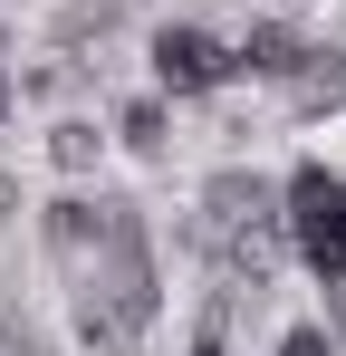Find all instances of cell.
I'll use <instances>...</instances> for the list:
<instances>
[{
    "instance_id": "1",
    "label": "cell",
    "mask_w": 346,
    "mask_h": 356,
    "mask_svg": "<svg viewBox=\"0 0 346 356\" xmlns=\"http://www.w3.org/2000/svg\"><path fill=\"white\" fill-rule=\"evenodd\" d=\"M154 318H164V250H154V222H145V202L106 193V241H97V260L67 270V327H77L87 356H145Z\"/></svg>"
},
{
    "instance_id": "2",
    "label": "cell",
    "mask_w": 346,
    "mask_h": 356,
    "mask_svg": "<svg viewBox=\"0 0 346 356\" xmlns=\"http://www.w3.org/2000/svg\"><path fill=\"white\" fill-rule=\"evenodd\" d=\"M279 222H288V260L337 298L346 289V174H327L318 154H298L279 174Z\"/></svg>"
},
{
    "instance_id": "3",
    "label": "cell",
    "mask_w": 346,
    "mask_h": 356,
    "mask_svg": "<svg viewBox=\"0 0 346 356\" xmlns=\"http://www.w3.org/2000/svg\"><path fill=\"white\" fill-rule=\"evenodd\" d=\"M145 77L164 87L173 106H202V97H222L240 67H231V39L212 19H154L145 29Z\"/></svg>"
},
{
    "instance_id": "4",
    "label": "cell",
    "mask_w": 346,
    "mask_h": 356,
    "mask_svg": "<svg viewBox=\"0 0 346 356\" xmlns=\"http://www.w3.org/2000/svg\"><path fill=\"white\" fill-rule=\"evenodd\" d=\"M308 58H318V39L298 29V10H260V19L231 39V67H240L250 87H288V77H298Z\"/></svg>"
},
{
    "instance_id": "5",
    "label": "cell",
    "mask_w": 346,
    "mask_h": 356,
    "mask_svg": "<svg viewBox=\"0 0 346 356\" xmlns=\"http://www.w3.org/2000/svg\"><path fill=\"white\" fill-rule=\"evenodd\" d=\"M97 241H106V193H87V183H67L39 202V250H49V270L67 280L77 260H97Z\"/></svg>"
},
{
    "instance_id": "6",
    "label": "cell",
    "mask_w": 346,
    "mask_h": 356,
    "mask_svg": "<svg viewBox=\"0 0 346 356\" xmlns=\"http://www.w3.org/2000/svg\"><path fill=\"white\" fill-rule=\"evenodd\" d=\"M106 135L125 145V154H145V164H164V154H173V97H164V87H145V97H125V106L106 116Z\"/></svg>"
},
{
    "instance_id": "7",
    "label": "cell",
    "mask_w": 346,
    "mask_h": 356,
    "mask_svg": "<svg viewBox=\"0 0 346 356\" xmlns=\"http://www.w3.org/2000/svg\"><path fill=\"white\" fill-rule=\"evenodd\" d=\"M106 145H115V135H106L97 116H58V125H49V164H58L67 183H97V164H106Z\"/></svg>"
},
{
    "instance_id": "8",
    "label": "cell",
    "mask_w": 346,
    "mask_h": 356,
    "mask_svg": "<svg viewBox=\"0 0 346 356\" xmlns=\"http://www.w3.org/2000/svg\"><path fill=\"white\" fill-rule=\"evenodd\" d=\"M231 318H240V289H231V280H212V289H202V308H192V347H183V356H231Z\"/></svg>"
},
{
    "instance_id": "9",
    "label": "cell",
    "mask_w": 346,
    "mask_h": 356,
    "mask_svg": "<svg viewBox=\"0 0 346 356\" xmlns=\"http://www.w3.org/2000/svg\"><path fill=\"white\" fill-rule=\"evenodd\" d=\"M270 356H346V347H337V327H327V318H288Z\"/></svg>"
},
{
    "instance_id": "10",
    "label": "cell",
    "mask_w": 346,
    "mask_h": 356,
    "mask_svg": "<svg viewBox=\"0 0 346 356\" xmlns=\"http://www.w3.org/2000/svg\"><path fill=\"white\" fill-rule=\"evenodd\" d=\"M19 116V67H10V19H0V125Z\"/></svg>"
},
{
    "instance_id": "11",
    "label": "cell",
    "mask_w": 346,
    "mask_h": 356,
    "mask_svg": "<svg viewBox=\"0 0 346 356\" xmlns=\"http://www.w3.org/2000/svg\"><path fill=\"white\" fill-rule=\"evenodd\" d=\"M29 202H19V174H0V222H19Z\"/></svg>"
},
{
    "instance_id": "12",
    "label": "cell",
    "mask_w": 346,
    "mask_h": 356,
    "mask_svg": "<svg viewBox=\"0 0 346 356\" xmlns=\"http://www.w3.org/2000/svg\"><path fill=\"white\" fill-rule=\"evenodd\" d=\"M288 10H308V0H288Z\"/></svg>"
}]
</instances>
